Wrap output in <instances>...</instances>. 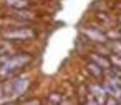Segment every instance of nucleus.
I'll list each match as a JSON object with an SVG mask.
<instances>
[{"mask_svg": "<svg viewBox=\"0 0 121 105\" xmlns=\"http://www.w3.org/2000/svg\"><path fill=\"white\" fill-rule=\"evenodd\" d=\"M28 87H30V80L27 77L15 78V80H10L7 83H4L2 88H0V102H2V100L18 98V97L25 95V92L28 90Z\"/></svg>", "mask_w": 121, "mask_h": 105, "instance_id": "obj_1", "label": "nucleus"}, {"mask_svg": "<svg viewBox=\"0 0 121 105\" xmlns=\"http://www.w3.org/2000/svg\"><path fill=\"white\" fill-rule=\"evenodd\" d=\"M32 62L30 55H15V57H9L4 65L0 67V77H9L15 72H18L20 68H23L27 63Z\"/></svg>", "mask_w": 121, "mask_h": 105, "instance_id": "obj_2", "label": "nucleus"}, {"mask_svg": "<svg viewBox=\"0 0 121 105\" xmlns=\"http://www.w3.org/2000/svg\"><path fill=\"white\" fill-rule=\"evenodd\" d=\"M4 37L9 38V40H28V38H33L35 33L30 29H15V30L5 32Z\"/></svg>", "mask_w": 121, "mask_h": 105, "instance_id": "obj_3", "label": "nucleus"}, {"mask_svg": "<svg viewBox=\"0 0 121 105\" xmlns=\"http://www.w3.org/2000/svg\"><path fill=\"white\" fill-rule=\"evenodd\" d=\"M88 90L90 93L93 95V98L96 100L98 105H104L106 100H108V92L104 90V87H101L99 83H90L88 85Z\"/></svg>", "mask_w": 121, "mask_h": 105, "instance_id": "obj_4", "label": "nucleus"}, {"mask_svg": "<svg viewBox=\"0 0 121 105\" xmlns=\"http://www.w3.org/2000/svg\"><path fill=\"white\" fill-rule=\"evenodd\" d=\"M103 87H104V90L108 92V95H111L113 98H116V100L121 103V85H118L113 78H108Z\"/></svg>", "mask_w": 121, "mask_h": 105, "instance_id": "obj_5", "label": "nucleus"}, {"mask_svg": "<svg viewBox=\"0 0 121 105\" xmlns=\"http://www.w3.org/2000/svg\"><path fill=\"white\" fill-rule=\"evenodd\" d=\"M85 35H86L90 40H93V42H104V40H106V37H104L101 32H98L96 29H88V30H85Z\"/></svg>", "mask_w": 121, "mask_h": 105, "instance_id": "obj_6", "label": "nucleus"}, {"mask_svg": "<svg viewBox=\"0 0 121 105\" xmlns=\"http://www.w3.org/2000/svg\"><path fill=\"white\" fill-rule=\"evenodd\" d=\"M91 62H93V63H96L98 67H101L103 70H109V68H111V63H109V60H106V58L99 57L98 53H93V55H91Z\"/></svg>", "mask_w": 121, "mask_h": 105, "instance_id": "obj_7", "label": "nucleus"}, {"mask_svg": "<svg viewBox=\"0 0 121 105\" xmlns=\"http://www.w3.org/2000/svg\"><path fill=\"white\" fill-rule=\"evenodd\" d=\"M86 68H88V72H90L93 77H96V78H99V77L103 75V72H104L101 67H98V65H96V63H93V62H90V63L86 65Z\"/></svg>", "mask_w": 121, "mask_h": 105, "instance_id": "obj_8", "label": "nucleus"}, {"mask_svg": "<svg viewBox=\"0 0 121 105\" xmlns=\"http://www.w3.org/2000/svg\"><path fill=\"white\" fill-rule=\"evenodd\" d=\"M47 102H48V105H61L63 98H61L60 93H50L48 98H47Z\"/></svg>", "mask_w": 121, "mask_h": 105, "instance_id": "obj_9", "label": "nucleus"}, {"mask_svg": "<svg viewBox=\"0 0 121 105\" xmlns=\"http://www.w3.org/2000/svg\"><path fill=\"white\" fill-rule=\"evenodd\" d=\"M5 2L10 7H15V9H25L28 5V0H5Z\"/></svg>", "mask_w": 121, "mask_h": 105, "instance_id": "obj_10", "label": "nucleus"}, {"mask_svg": "<svg viewBox=\"0 0 121 105\" xmlns=\"http://www.w3.org/2000/svg\"><path fill=\"white\" fill-rule=\"evenodd\" d=\"M23 105H40V102L38 100H30V102H25Z\"/></svg>", "mask_w": 121, "mask_h": 105, "instance_id": "obj_11", "label": "nucleus"}, {"mask_svg": "<svg viewBox=\"0 0 121 105\" xmlns=\"http://www.w3.org/2000/svg\"><path fill=\"white\" fill-rule=\"evenodd\" d=\"M5 105H17V103H13V102H9V103H5Z\"/></svg>", "mask_w": 121, "mask_h": 105, "instance_id": "obj_12", "label": "nucleus"}, {"mask_svg": "<svg viewBox=\"0 0 121 105\" xmlns=\"http://www.w3.org/2000/svg\"><path fill=\"white\" fill-rule=\"evenodd\" d=\"M119 37H121V30H119Z\"/></svg>", "mask_w": 121, "mask_h": 105, "instance_id": "obj_13", "label": "nucleus"}, {"mask_svg": "<svg viewBox=\"0 0 121 105\" xmlns=\"http://www.w3.org/2000/svg\"><path fill=\"white\" fill-rule=\"evenodd\" d=\"M119 20H121V19H119Z\"/></svg>", "mask_w": 121, "mask_h": 105, "instance_id": "obj_14", "label": "nucleus"}]
</instances>
